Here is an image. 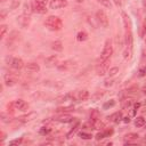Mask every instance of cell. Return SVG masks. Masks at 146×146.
I'll use <instances>...</instances> for the list:
<instances>
[{"label": "cell", "instance_id": "cell-35", "mask_svg": "<svg viewBox=\"0 0 146 146\" xmlns=\"http://www.w3.org/2000/svg\"><path fill=\"white\" fill-rule=\"evenodd\" d=\"M1 119H2V121H3V122H9V121L11 120L9 116H6V114H5V113H1Z\"/></svg>", "mask_w": 146, "mask_h": 146}, {"label": "cell", "instance_id": "cell-37", "mask_svg": "<svg viewBox=\"0 0 146 146\" xmlns=\"http://www.w3.org/2000/svg\"><path fill=\"white\" fill-rule=\"evenodd\" d=\"M145 74H146V67H144V68H141L139 71V76H144Z\"/></svg>", "mask_w": 146, "mask_h": 146}, {"label": "cell", "instance_id": "cell-11", "mask_svg": "<svg viewBox=\"0 0 146 146\" xmlns=\"http://www.w3.org/2000/svg\"><path fill=\"white\" fill-rule=\"evenodd\" d=\"M25 70L30 73H36L40 71V66L36 63H27L25 65Z\"/></svg>", "mask_w": 146, "mask_h": 146}, {"label": "cell", "instance_id": "cell-43", "mask_svg": "<svg viewBox=\"0 0 146 146\" xmlns=\"http://www.w3.org/2000/svg\"><path fill=\"white\" fill-rule=\"evenodd\" d=\"M144 1H145V3H146V0H144Z\"/></svg>", "mask_w": 146, "mask_h": 146}, {"label": "cell", "instance_id": "cell-2", "mask_svg": "<svg viewBox=\"0 0 146 146\" xmlns=\"http://www.w3.org/2000/svg\"><path fill=\"white\" fill-rule=\"evenodd\" d=\"M122 17H123V23H124V29H125V44L128 48H132V33L130 29L129 16L125 13H122Z\"/></svg>", "mask_w": 146, "mask_h": 146}, {"label": "cell", "instance_id": "cell-14", "mask_svg": "<svg viewBox=\"0 0 146 146\" xmlns=\"http://www.w3.org/2000/svg\"><path fill=\"white\" fill-rule=\"evenodd\" d=\"M73 120H74V117L71 116V115H67V114H64V115H62L57 119V121L62 122V123H68V122H72Z\"/></svg>", "mask_w": 146, "mask_h": 146}, {"label": "cell", "instance_id": "cell-12", "mask_svg": "<svg viewBox=\"0 0 146 146\" xmlns=\"http://www.w3.org/2000/svg\"><path fill=\"white\" fill-rule=\"evenodd\" d=\"M108 119H110V121H112V122H114V123H119V122H121L122 119H123L122 112H115V113H113L112 115H110Z\"/></svg>", "mask_w": 146, "mask_h": 146}, {"label": "cell", "instance_id": "cell-31", "mask_svg": "<svg viewBox=\"0 0 146 146\" xmlns=\"http://www.w3.org/2000/svg\"><path fill=\"white\" fill-rule=\"evenodd\" d=\"M33 116H35V114H34V113H31V114H29V115L18 117V120H21V121H29V120H32V119H30V117H33Z\"/></svg>", "mask_w": 146, "mask_h": 146}, {"label": "cell", "instance_id": "cell-6", "mask_svg": "<svg viewBox=\"0 0 146 146\" xmlns=\"http://www.w3.org/2000/svg\"><path fill=\"white\" fill-rule=\"evenodd\" d=\"M7 63L8 65H10L13 68H16V70H19L24 66V62L22 58H18V57H7Z\"/></svg>", "mask_w": 146, "mask_h": 146}, {"label": "cell", "instance_id": "cell-18", "mask_svg": "<svg viewBox=\"0 0 146 146\" xmlns=\"http://www.w3.org/2000/svg\"><path fill=\"white\" fill-rule=\"evenodd\" d=\"M87 39H88V34H87L84 31H80V32L76 34V40L80 41V42H81V41H86Z\"/></svg>", "mask_w": 146, "mask_h": 146}, {"label": "cell", "instance_id": "cell-9", "mask_svg": "<svg viewBox=\"0 0 146 146\" xmlns=\"http://www.w3.org/2000/svg\"><path fill=\"white\" fill-rule=\"evenodd\" d=\"M30 22H31V18L27 14H23L17 18V23L19 24L21 27H24V29L30 25Z\"/></svg>", "mask_w": 146, "mask_h": 146}, {"label": "cell", "instance_id": "cell-24", "mask_svg": "<svg viewBox=\"0 0 146 146\" xmlns=\"http://www.w3.org/2000/svg\"><path fill=\"white\" fill-rule=\"evenodd\" d=\"M7 31H8V26L7 25H1L0 26V38L1 39H3L5 38V35H6V33H7Z\"/></svg>", "mask_w": 146, "mask_h": 146}, {"label": "cell", "instance_id": "cell-19", "mask_svg": "<svg viewBox=\"0 0 146 146\" xmlns=\"http://www.w3.org/2000/svg\"><path fill=\"white\" fill-rule=\"evenodd\" d=\"M99 116H100L99 111L95 108V110H92V111H91V113H90V121H96V120H98V119H99Z\"/></svg>", "mask_w": 146, "mask_h": 146}, {"label": "cell", "instance_id": "cell-36", "mask_svg": "<svg viewBox=\"0 0 146 146\" xmlns=\"http://www.w3.org/2000/svg\"><path fill=\"white\" fill-rule=\"evenodd\" d=\"M22 138H19V139H15V140H11L10 143H9V145H18V144H21L22 143Z\"/></svg>", "mask_w": 146, "mask_h": 146}, {"label": "cell", "instance_id": "cell-16", "mask_svg": "<svg viewBox=\"0 0 146 146\" xmlns=\"http://www.w3.org/2000/svg\"><path fill=\"white\" fill-rule=\"evenodd\" d=\"M51 49L55 50V51H62L63 50V43H62V41H59V40L54 41L51 43Z\"/></svg>", "mask_w": 146, "mask_h": 146}, {"label": "cell", "instance_id": "cell-34", "mask_svg": "<svg viewBox=\"0 0 146 146\" xmlns=\"http://www.w3.org/2000/svg\"><path fill=\"white\" fill-rule=\"evenodd\" d=\"M65 111H73V106H67V107H60L57 110V112H65Z\"/></svg>", "mask_w": 146, "mask_h": 146}, {"label": "cell", "instance_id": "cell-3", "mask_svg": "<svg viewBox=\"0 0 146 146\" xmlns=\"http://www.w3.org/2000/svg\"><path fill=\"white\" fill-rule=\"evenodd\" d=\"M32 10L39 14H44L47 11V0H32Z\"/></svg>", "mask_w": 146, "mask_h": 146}, {"label": "cell", "instance_id": "cell-5", "mask_svg": "<svg viewBox=\"0 0 146 146\" xmlns=\"http://www.w3.org/2000/svg\"><path fill=\"white\" fill-rule=\"evenodd\" d=\"M96 18H97V22L99 23V25L102 27H104V29H107L108 27V24H110L108 17H107V15L105 14L104 10H98L96 13Z\"/></svg>", "mask_w": 146, "mask_h": 146}, {"label": "cell", "instance_id": "cell-20", "mask_svg": "<svg viewBox=\"0 0 146 146\" xmlns=\"http://www.w3.org/2000/svg\"><path fill=\"white\" fill-rule=\"evenodd\" d=\"M5 83H6V86H14L15 83H16V79L15 78H11V76H6L5 78Z\"/></svg>", "mask_w": 146, "mask_h": 146}, {"label": "cell", "instance_id": "cell-25", "mask_svg": "<svg viewBox=\"0 0 146 146\" xmlns=\"http://www.w3.org/2000/svg\"><path fill=\"white\" fill-rule=\"evenodd\" d=\"M124 137H125L127 140H133V139H137L139 137V135L138 133H135V132H130V133H127Z\"/></svg>", "mask_w": 146, "mask_h": 146}, {"label": "cell", "instance_id": "cell-29", "mask_svg": "<svg viewBox=\"0 0 146 146\" xmlns=\"http://www.w3.org/2000/svg\"><path fill=\"white\" fill-rule=\"evenodd\" d=\"M50 131H51V129H50L49 127H42V128L40 129L39 133H40V135H43V136H44V135H48V133H49Z\"/></svg>", "mask_w": 146, "mask_h": 146}, {"label": "cell", "instance_id": "cell-7", "mask_svg": "<svg viewBox=\"0 0 146 146\" xmlns=\"http://www.w3.org/2000/svg\"><path fill=\"white\" fill-rule=\"evenodd\" d=\"M108 63H110V58L106 59V60H99L96 65V72L98 75H104L107 71V67H108Z\"/></svg>", "mask_w": 146, "mask_h": 146}, {"label": "cell", "instance_id": "cell-17", "mask_svg": "<svg viewBox=\"0 0 146 146\" xmlns=\"http://www.w3.org/2000/svg\"><path fill=\"white\" fill-rule=\"evenodd\" d=\"M146 124V121H145V119L143 117V116H137L136 119H135V125L137 127V128H141V127H144Z\"/></svg>", "mask_w": 146, "mask_h": 146}, {"label": "cell", "instance_id": "cell-4", "mask_svg": "<svg viewBox=\"0 0 146 146\" xmlns=\"http://www.w3.org/2000/svg\"><path fill=\"white\" fill-rule=\"evenodd\" d=\"M113 52V46H112V41L110 39H107L105 41V44H104V48H103V51H102V55H100V58L99 60H106L111 57Z\"/></svg>", "mask_w": 146, "mask_h": 146}, {"label": "cell", "instance_id": "cell-21", "mask_svg": "<svg viewBox=\"0 0 146 146\" xmlns=\"http://www.w3.org/2000/svg\"><path fill=\"white\" fill-rule=\"evenodd\" d=\"M113 106H115V100H114V99H110L108 102L104 103L103 108H104V110H108V108H111V107H113Z\"/></svg>", "mask_w": 146, "mask_h": 146}, {"label": "cell", "instance_id": "cell-33", "mask_svg": "<svg viewBox=\"0 0 146 146\" xmlns=\"http://www.w3.org/2000/svg\"><path fill=\"white\" fill-rule=\"evenodd\" d=\"M56 60H57V56H51V57H49V58L46 59V63L47 64H55Z\"/></svg>", "mask_w": 146, "mask_h": 146}, {"label": "cell", "instance_id": "cell-27", "mask_svg": "<svg viewBox=\"0 0 146 146\" xmlns=\"http://www.w3.org/2000/svg\"><path fill=\"white\" fill-rule=\"evenodd\" d=\"M79 125H80V123L78 122V123L75 124V127H74V128H72V129H71V131H70V132L66 135V138H71V137H72V136H73V135H74V133L78 131V128H79Z\"/></svg>", "mask_w": 146, "mask_h": 146}, {"label": "cell", "instance_id": "cell-39", "mask_svg": "<svg viewBox=\"0 0 146 146\" xmlns=\"http://www.w3.org/2000/svg\"><path fill=\"white\" fill-rule=\"evenodd\" d=\"M123 122H124V123H129V122H130V117H129V116L123 117Z\"/></svg>", "mask_w": 146, "mask_h": 146}, {"label": "cell", "instance_id": "cell-26", "mask_svg": "<svg viewBox=\"0 0 146 146\" xmlns=\"http://www.w3.org/2000/svg\"><path fill=\"white\" fill-rule=\"evenodd\" d=\"M92 122V124H94V129H100V128H103L104 127V123L98 119V120H96V121H91Z\"/></svg>", "mask_w": 146, "mask_h": 146}, {"label": "cell", "instance_id": "cell-22", "mask_svg": "<svg viewBox=\"0 0 146 146\" xmlns=\"http://www.w3.org/2000/svg\"><path fill=\"white\" fill-rule=\"evenodd\" d=\"M78 135H79V137H80L81 139H86V140H88V139H91V138H92V136H91L90 133L84 132V131H80Z\"/></svg>", "mask_w": 146, "mask_h": 146}, {"label": "cell", "instance_id": "cell-10", "mask_svg": "<svg viewBox=\"0 0 146 146\" xmlns=\"http://www.w3.org/2000/svg\"><path fill=\"white\" fill-rule=\"evenodd\" d=\"M14 105H15V108L18 110V111H27L29 110V104L23 100V99H17L14 102Z\"/></svg>", "mask_w": 146, "mask_h": 146}, {"label": "cell", "instance_id": "cell-28", "mask_svg": "<svg viewBox=\"0 0 146 146\" xmlns=\"http://www.w3.org/2000/svg\"><path fill=\"white\" fill-rule=\"evenodd\" d=\"M131 48H128L127 47V49L124 50V52H123V58L124 59H130L131 58Z\"/></svg>", "mask_w": 146, "mask_h": 146}, {"label": "cell", "instance_id": "cell-44", "mask_svg": "<svg viewBox=\"0 0 146 146\" xmlns=\"http://www.w3.org/2000/svg\"><path fill=\"white\" fill-rule=\"evenodd\" d=\"M145 128H146V124H145Z\"/></svg>", "mask_w": 146, "mask_h": 146}, {"label": "cell", "instance_id": "cell-15", "mask_svg": "<svg viewBox=\"0 0 146 146\" xmlns=\"http://www.w3.org/2000/svg\"><path fill=\"white\" fill-rule=\"evenodd\" d=\"M89 91L88 90H86V89H83V90H80L79 91V94H78V98L80 99V100H87L88 98H89Z\"/></svg>", "mask_w": 146, "mask_h": 146}, {"label": "cell", "instance_id": "cell-13", "mask_svg": "<svg viewBox=\"0 0 146 146\" xmlns=\"http://www.w3.org/2000/svg\"><path fill=\"white\" fill-rule=\"evenodd\" d=\"M113 133V130L111 129V130H105V131H100V132H98L96 136H95V138L97 139V140H100V139H103V138H105V137H108V136H111Z\"/></svg>", "mask_w": 146, "mask_h": 146}, {"label": "cell", "instance_id": "cell-40", "mask_svg": "<svg viewBox=\"0 0 146 146\" xmlns=\"http://www.w3.org/2000/svg\"><path fill=\"white\" fill-rule=\"evenodd\" d=\"M5 11H1V19H5Z\"/></svg>", "mask_w": 146, "mask_h": 146}, {"label": "cell", "instance_id": "cell-41", "mask_svg": "<svg viewBox=\"0 0 146 146\" xmlns=\"http://www.w3.org/2000/svg\"><path fill=\"white\" fill-rule=\"evenodd\" d=\"M115 3H116L117 6H121V0H115Z\"/></svg>", "mask_w": 146, "mask_h": 146}, {"label": "cell", "instance_id": "cell-42", "mask_svg": "<svg viewBox=\"0 0 146 146\" xmlns=\"http://www.w3.org/2000/svg\"><path fill=\"white\" fill-rule=\"evenodd\" d=\"M0 1H1V2H5V1H6V0H0Z\"/></svg>", "mask_w": 146, "mask_h": 146}, {"label": "cell", "instance_id": "cell-45", "mask_svg": "<svg viewBox=\"0 0 146 146\" xmlns=\"http://www.w3.org/2000/svg\"><path fill=\"white\" fill-rule=\"evenodd\" d=\"M14 1H17V0H14Z\"/></svg>", "mask_w": 146, "mask_h": 146}, {"label": "cell", "instance_id": "cell-23", "mask_svg": "<svg viewBox=\"0 0 146 146\" xmlns=\"http://www.w3.org/2000/svg\"><path fill=\"white\" fill-rule=\"evenodd\" d=\"M71 66H72L71 62H70V60H66V62L59 64V65H58V68H59V70H67V68L71 67Z\"/></svg>", "mask_w": 146, "mask_h": 146}, {"label": "cell", "instance_id": "cell-30", "mask_svg": "<svg viewBox=\"0 0 146 146\" xmlns=\"http://www.w3.org/2000/svg\"><path fill=\"white\" fill-rule=\"evenodd\" d=\"M97 1H98L102 6H104V7H106V8H111V7H112L110 0H97Z\"/></svg>", "mask_w": 146, "mask_h": 146}, {"label": "cell", "instance_id": "cell-32", "mask_svg": "<svg viewBox=\"0 0 146 146\" xmlns=\"http://www.w3.org/2000/svg\"><path fill=\"white\" fill-rule=\"evenodd\" d=\"M117 72H119V67H112V68L108 70V75H110V76H113V75H115Z\"/></svg>", "mask_w": 146, "mask_h": 146}, {"label": "cell", "instance_id": "cell-1", "mask_svg": "<svg viewBox=\"0 0 146 146\" xmlns=\"http://www.w3.org/2000/svg\"><path fill=\"white\" fill-rule=\"evenodd\" d=\"M44 26L50 31H59L63 27V22L57 16H48L44 21Z\"/></svg>", "mask_w": 146, "mask_h": 146}, {"label": "cell", "instance_id": "cell-8", "mask_svg": "<svg viewBox=\"0 0 146 146\" xmlns=\"http://www.w3.org/2000/svg\"><path fill=\"white\" fill-rule=\"evenodd\" d=\"M68 5L67 0H51L49 2L50 9H62Z\"/></svg>", "mask_w": 146, "mask_h": 146}, {"label": "cell", "instance_id": "cell-38", "mask_svg": "<svg viewBox=\"0 0 146 146\" xmlns=\"http://www.w3.org/2000/svg\"><path fill=\"white\" fill-rule=\"evenodd\" d=\"M112 80H105V86L106 87H108V86H112Z\"/></svg>", "mask_w": 146, "mask_h": 146}]
</instances>
